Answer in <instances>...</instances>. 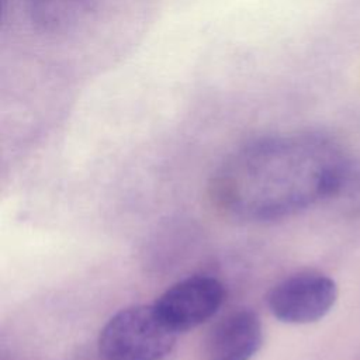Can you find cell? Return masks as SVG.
Wrapping results in <instances>:
<instances>
[{"label":"cell","instance_id":"3957f363","mask_svg":"<svg viewBox=\"0 0 360 360\" xmlns=\"http://www.w3.org/2000/svg\"><path fill=\"white\" fill-rule=\"evenodd\" d=\"M338 294V285L329 276L302 271L277 283L266 301L278 321L307 325L322 319L336 304Z\"/></svg>","mask_w":360,"mask_h":360},{"label":"cell","instance_id":"277c9868","mask_svg":"<svg viewBox=\"0 0 360 360\" xmlns=\"http://www.w3.org/2000/svg\"><path fill=\"white\" fill-rule=\"evenodd\" d=\"M225 300L224 285L210 276H191L167 288L153 304L176 333L194 329L217 314Z\"/></svg>","mask_w":360,"mask_h":360},{"label":"cell","instance_id":"6da1fadb","mask_svg":"<svg viewBox=\"0 0 360 360\" xmlns=\"http://www.w3.org/2000/svg\"><path fill=\"white\" fill-rule=\"evenodd\" d=\"M349 163L319 132L255 139L233 152L214 179V197L243 219L270 221L330 200Z\"/></svg>","mask_w":360,"mask_h":360},{"label":"cell","instance_id":"5b68a950","mask_svg":"<svg viewBox=\"0 0 360 360\" xmlns=\"http://www.w3.org/2000/svg\"><path fill=\"white\" fill-rule=\"evenodd\" d=\"M262 343L263 328L256 312L235 309L212 328L205 345V360H252Z\"/></svg>","mask_w":360,"mask_h":360},{"label":"cell","instance_id":"52a82bcc","mask_svg":"<svg viewBox=\"0 0 360 360\" xmlns=\"http://www.w3.org/2000/svg\"><path fill=\"white\" fill-rule=\"evenodd\" d=\"M329 201H333L338 208L349 218L360 217V172L347 170L335 194Z\"/></svg>","mask_w":360,"mask_h":360},{"label":"cell","instance_id":"7a4b0ae2","mask_svg":"<svg viewBox=\"0 0 360 360\" xmlns=\"http://www.w3.org/2000/svg\"><path fill=\"white\" fill-rule=\"evenodd\" d=\"M177 333L166 325L155 305L122 308L108 319L98 336L104 360H163Z\"/></svg>","mask_w":360,"mask_h":360},{"label":"cell","instance_id":"8992f818","mask_svg":"<svg viewBox=\"0 0 360 360\" xmlns=\"http://www.w3.org/2000/svg\"><path fill=\"white\" fill-rule=\"evenodd\" d=\"M96 4L97 0H27V13L39 31L65 34L83 22Z\"/></svg>","mask_w":360,"mask_h":360}]
</instances>
